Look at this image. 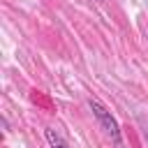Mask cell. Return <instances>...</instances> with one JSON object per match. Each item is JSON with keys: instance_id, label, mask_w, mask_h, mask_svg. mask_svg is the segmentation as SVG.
<instances>
[{"instance_id": "cell-1", "label": "cell", "mask_w": 148, "mask_h": 148, "mask_svg": "<svg viewBox=\"0 0 148 148\" xmlns=\"http://www.w3.org/2000/svg\"><path fill=\"white\" fill-rule=\"evenodd\" d=\"M88 106H90V111H92V116L97 118V123H99V127L106 132V136L116 143V146H120L123 143V134H120V125H118V120L111 116V111L99 102V99H95V97H90L88 99Z\"/></svg>"}, {"instance_id": "cell-2", "label": "cell", "mask_w": 148, "mask_h": 148, "mask_svg": "<svg viewBox=\"0 0 148 148\" xmlns=\"http://www.w3.org/2000/svg\"><path fill=\"white\" fill-rule=\"evenodd\" d=\"M44 134H46V141H49V146H51V148H72V146H69V143H67V141H65L56 130H51V127H49Z\"/></svg>"}]
</instances>
